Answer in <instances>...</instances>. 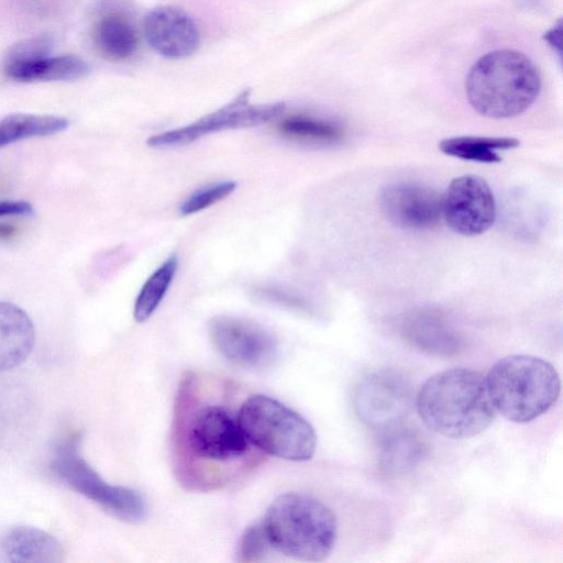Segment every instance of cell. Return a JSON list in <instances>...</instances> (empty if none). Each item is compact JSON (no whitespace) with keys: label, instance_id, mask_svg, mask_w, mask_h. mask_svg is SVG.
<instances>
[{"label":"cell","instance_id":"16","mask_svg":"<svg viewBox=\"0 0 563 563\" xmlns=\"http://www.w3.org/2000/svg\"><path fill=\"white\" fill-rule=\"evenodd\" d=\"M401 329L412 345L430 354L452 355L460 349L461 340L455 330L430 312L420 311L408 316Z\"/></svg>","mask_w":563,"mask_h":563},{"label":"cell","instance_id":"24","mask_svg":"<svg viewBox=\"0 0 563 563\" xmlns=\"http://www.w3.org/2000/svg\"><path fill=\"white\" fill-rule=\"evenodd\" d=\"M52 48L53 40L48 35L29 37L13 44L3 56L4 74L18 81L33 64L49 56Z\"/></svg>","mask_w":563,"mask_h":563},{"label":"cell","instance_id":"20","mask_svg":"<svg viewBox=\"0 0 563 563\" xmlns=\"http://www.w3.org/2000/svg\"><path fill=\"white\" fill-rule=\"evenodd\" d=\"M423 451V442L416 432L396 427L383 439L382 466L389 473L406 472L422 457Z\"/></svg>","mask_w":563,"mask_h":563},{"label":"cell","instance_id":"19","mask_svg":"<svg viewBox=\"0 0 563 563\" xmlns=\"http://www.w3.org/2000/svg\"><path fill=\"white\" fill-rule=\"evenodd\" d=\"M66 118L29 113H13L0 120V147L16 141L48 136L67 129Z\"/></svg>","mask_w":563,"mask_h":563},{"label":"cell","instance_id":"18","mask_svg":"<svg viewBox=\"0 0 563 563\" xmlns=\"http://www.w3.org/2000/svg\"><path fill=\"white\" fill-rule=\"evenodd\" d=\"M95 42L108 58L123 60L136 49L137 37L134 27L120 14L102 16L95 27Z\"/></svg>","mask_w":563,"mask_h":563},{"label":"cell","instance_id":"7","mask_svg":"<svg viewBox=\"0 0 563 563\" xmlns=\"http://www.w3.org/2000/svg\"><path fill=\"white\" fill-rule=\"evenodd\" d=\"M53 471L67 486L113 517L133 525L144 520L146 505L143 497L132 488L104 482L79 455L76 439L57 449Z\"/></svg>","mask_w":563,"mask_h":563},{"label":"cell","instance_id":"21","mask_svg":"<svg viewBox=\"0 0 563 563\" xmlns=\"http://www.w3.org/2000/svg\"><path fill=\"white\" fill-rule=\"evenodd\" d=\"M177 266L178 257L173 254L146 279L134 302L135 321L144 322L154 313L175 277Z\"/></svg>","mask_w":563,"mask_h":563},{"label":"cell","instance_id":"22","mask_svg":"<svg viewBox=\"0 0 563 563\" xmlns=\"http://www.w3.org/2000/svg\"><path fill=\"white\" fill-rule=\"evenodd\" d=\"M279 129L291 140L320 145L336 144L344 135L342 126L336 122L307 115L287 118Z\"/></svg>","mask_w":563,"mask_h":563},{"label":"cell","instance_id":"27","mask_svg":"<svg viewBox=\"0 0 563 563\" xmlns=\"http://www.w3.org/2000/svg\"><path fill=\"white\" fill-rule=\"evenodd\" d=\"M258 294L261 297L285 307H291L294 309L305 308L302 301L299 298L276 287H261L258 289Z\"/></svg>","mask_w":563,"mask_h":563},{"label":"cell","instance_id":"4","mask_svg":"<svg viewBox=\"0 0 563 563\" xmlns=\"http://www.w3.org/2000/svg\"><path fill=\"white\" fill-rule=\"evenodd\" d=\"M262 522L273 549L295 559L322 561L335 544V515L309 495L288 493L278 496Z\"/></svg>","mask_w":563,"mask_h":563},{"label":"cell","instance_id":"25","mask_svg":"<svg viewBox=\"0 0 563 563\" xmlns=\"http://www.w3.org/2000/svg\"><path fill=\"white\" fill-rule=\"evenodd\" d=\"M235 188L236 183L233 180H223L200 188L179 205V213L188 216L201 211L228 197Z\"/></svg>","mask_w":563,"mask_h":563},{"label":"cell","instance_id":"3","mask_svg":"<svg viewBox=\"0 0 563 563\" xmlns=\"http://www.w3.org/2000/svg\"><path fill=\"white\" fill-rule=\"evenodd\" d=\"M541 78L534 63L515 49H496L470 69L465 92L482 115L507 119L525 112L538 98Z\"/></svg>","mask_w":563,"mask_h":563},{"label":"cell","instance_id":"1","mask_svg":"<svg viewBox=\"0 0 563 563\" xmlns=\"http://www.w3.org/2000/svg\"><path fill=\"white\" fill-rule=\"evenodd\" d=\"M176 474L188 488L209 490L231 485L260 463L244 434L238 411L203 397L196 376L185 378L173 423Z\"/></svg>","mask_w":563,"mask_h":563},{"label":"cell","instance_id":"6","mask_svg":"<svg viewBox=\"0 0 563 563\" xmlns=\"http://www.w3.org/2000/svg\"><path fill=\"white\" fill-rule=\"evenodd\" d=\"M238 420L247 440L262 453L301 462L311 459L316 451L313 427L269 396L247 397L238 410Z\"/></svg>","mask_w":563,"mask_h":563},{"label":"cell","instance_id":"10","mask_svg":"<svg viewBox=\"0 0 563 563\" xmlns=\"http://www.w3.org/2000/svg\"><path fill=\"white\" fill-rule=\"evenodd\" d=\"M441 212L455 233L465 236L482 234L495 222L494 194L486 180L479 176L456 177L441 197Z\"/></svg>","mask_w":563,"mask_h":563},{"label":"cell","instance_id":"28","mask_svg":"<svg viewBox=\"0 0 563 563\" xmlns=\"http://www.w3.org/2000/svg\"><path fill=\"white\" fill-rule=\"evenodd\" d=\"M34 213L33 206L23 200L0 201V217L4 216H30Z\"/></svg>","mask_w":563,"mask_h":563},{"label":"cell","instance_id":"11","mask_svg":"<svg viewBox=\"0 0 563 563\" xmlns=\"http://www.w3.org/2000/svg\"><path fill=\"white\" fill-rule=\"evenodd\" d=\"M379 203L393 224L407 230H430L442 216L439 194L416 183L388 185L380 194Z\"/></svg>","mask_w":563,"mask_h":563},{"label":"cell","instance_id":"8","mask_svg":"<svg viewBox=\"0 0 563 563\" xmlns=\"http://www.w3.org/2000/svg\"><path fill=\"white\" fill-rule=\"evenodd\" d=\"M284 102L250 103V89L242 90L222 108L206 114L196 122L152 135L147 145L156 148L176 147L222 130L251 128L264 124L285 111Z\"/></svg>","mask_w":563,"mask_h":563},{"label":"cell","instance_id":"9","mask_svg":"<svg viewBox=\"0 0 563 563\" xmlns=\"http://www.w3.org/2000/svg\"><path fill=\"white\" fill-rule=\"evenodd\" d=\"M208 328L217 351L236 365L264 368L276 361L275 336L252 320L222 314L213 317Z\"/></svg>","mask_w":563,"mask_h":563},{"label":"cell","instance_id":"13","mask_svg":"<svg viewBox=\"0 0 563 563\" xmlns=\"http://www.w3.org/2000/svg\"><path fill=\"white\" fill-rule=\"evenodd\" d=\"M410 400V390L402 377L391 372H380L361 384L355 407L367 423L388 426L406 413Z\"/></svg>","mask_w":563,"mask_h":563},{"label":"cell","instance_id":"15","mask_svg":"<svg viewBox=\"0 0 563 563\" xmlns=\"http://www.w3.org/2000/svg\"><path fill=\"white\" fill-rule=\"evenodd\" d=\"M35 344V329L20 307L0 301V372L21 365Z\"/></svg>","mask_w":563,"mask_h":563},{"label":"cell","instance_id":"14","mask_svg":"<svg viewBox=\"0 0 563 563\" xmlns=\"http://www.w3.org/2000/svg\"><path fill=\"white\" fill-rule=\"evenodd\" d=\"M65 552L48 532L30 526H14L0 536V561L7 563H57Z\"/></svg>","mask_w":563,"mask_h":563},{"label":"cell","instance_id":"29","mask_svg":"<svg viewBox=\"0 0 563 563\" xmlns=\"http://www.w3.org/2000/svg\"><path fill=\"white\" fill-rule=\"evenodd\" d=\"M561 25L552 27L544 36V38L551 44L553 47L556 45L559 53L561 54Z\"/></svg>","mask_w":563,"mask_h":563},{"label":"cell","instance_id":"12","mask_svg":"<svg viewBox=\"0 0 563 563\" xmlns=\"http://www.w3.org/2000/svg\"><path fill=\"white\" fill-rule=\"evenodd\" d=\"M143 29L148 45L167 58H186L197 51L200 43L199 30L192 18L175 7L152 9L144 18Z\"/></svg>","mask_w":563,"mask_h":563},{"label":"cell","instance_id":"17","mask_svg":"<svg viewBox=\"0 0 563 563\" xmlns=\"http://www.w3.org/2000/svg\"><path fill=\"white\" fill-rule=\"evenodd\" d=\"M520 141L515 137L455 136L442 140L439 148L442 153L478 163H499L501 156L496 150L518 147Z\"/></svg>","mask_w":563,"mask_h":563},{"label":"cell","instance_id":"5","mask_svg":"<svg viewBox=\"0 0 563 563\" xmlns=\"http://www.w3.org/2000/svg\"><path fill=\"white\" fill-rule=\"evenodd\" d=\"M497 411L506 419L526 423L547 412L558 400L560 376L548 361L526 354L496 362L486 377Z\"/></svg>","mask_w":563,"mask_h":563},{"label":"cell","instance_id":"2","mask_svg":"<svg viewBox=\"0 0 563 563\" xmlns=\"http://www.w3.org/2000/svg\"><path fill=\"white\" fill-rule=\"evenodd\" d=\"M416 407L430 430L452 439L483 432L496 416L486 377L462 367L429 377L417 395Z\"/></svg>","mask_w":563,"mask_h":563},{"label":"cell","instance_id":"26","mask_svg":"<svg viewBox=\"0 0 563 563\" xmlns=\"http://www.w3.org/2000/svg\"><path fill=\"white\" fill-rule=\"evenodd\" d=\"M273 549L263 522L253 523L243 532L238 547V561L250 563L263 560Z\"/></svg>","mask_w":563,"mask_h":563},{"label":"cell","instance_id":"23","mask_svg":"<svg viewBox=\"0 0 563 563\" xmlns=\"http://www.w3.org/2000/svg\"><path fill=\"white\" fill-rule=\"evenodd\" d=\"M90 65L76 55L47 56L27 68L18 81H68L86 77Z\"/></svg>","mask_w":563,"mask_h":563}]
</instances>
